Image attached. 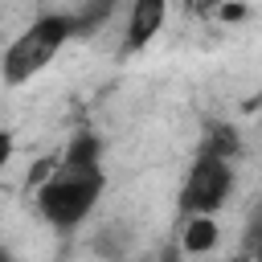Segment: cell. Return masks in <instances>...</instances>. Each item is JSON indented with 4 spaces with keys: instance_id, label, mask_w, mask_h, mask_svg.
<instances>
[{
    "instance_id": "5b68a950",
    "label": "cell",
    "mask_w": 262,
    "mask_h": 262,
    "mask_svg": "<svg viewBox=\"0 0 262 262\" xmlns=\"http://www.w3.org/2000/svg\"><path fill=\"white\" fill-rule=\"evenodd\" d=\"M221 242V225L213 221V213H196V217H184L180 225V250L201 258V254H213Z\"/></svg>"
},
{
    "instance_id": "6da1fadb",
    "label": "cell",
    "mask_w": 262,
    "mask_h": 262,
    "mask_svg": "<svg viewBox=\"0 0 262 262\" xmlns=\"http://www.w3.org/2000/svg\"><path fill=\"white\" fill-rule=\"evenodd\" d=\"M102 188H106L102 143H98V135L78 131L70 139V147L61 151V160L49 168V176L37 184V213L53 229H74L94 213Z\"/></svg>"
},
{
    "instance_id": "8992f818",
    "label": "cell",
    "mask_w": 262,
    "mask_h": 262,
    "mask_svg": "<svg viewBox=\"0 0 262 262\" xmlns=\"http://www.w3.org/2000/svg\"><path fill=\"white\" fill-rule=\"evenodd\" d=\"M201 151H217V156H237V135H233V127H225V123H213L209 131H205V143H201Z\"/></svg>"
},
{
    "instance_id": "277c9868",
    "label": "cell",
    "mask_w": 262,
    "mask_h": 262,
    "mask_svg": "<svg viewBox=\"0 0 262 262\" xmlns=\"http://www.w3.org/2000/svg\"><path fill=\"white\" fill-rule=\"evenodd\" d=\"M164 20H168V0H131V8H127V25H123V53L131 57V53H143L156 37H160V29H164Z\"/></svg>"
},
{
    "instance_id": "ba28073f",
    "label": "cell",
    "mask_w": 262,
    "mask_h": 262,
    "mask_svg": "<svg viewBox=\"0 0 262 262\" xmlns=\"http://www.w3.org/2000/svg\"><path fill=\"white\" fill-rule=\"evenodd\" d=\"M242 254H246V258H262V201H258V205L250 209V217H246Z\"/></svg>"
},
{
    "instance_id": "9c48e42d",
    "label": "cell",
    "mask_w": 262,
    "mask_h": 262,
    "mask_svg": "<svg viewBox=\"0 0 262 262\" xmlns=\"http://www.w3.org/2000/svg\"><path fill=\"white\" fill-rule=\"evenodd\" d=\"M201 8H225V0H201Z\"/></svg>"
},
{
    "instance_id": "52a82bcc",
    "label": "cell",
    "mask_w": 262,
    "mask_h": 262,
    "mask_svg": "<svg viewBox=\"0 0 262 262\" xmlns=\"http://www.w3.org/2000/svg\"><path fill=\"white\" fill-rule=\"evenodd\" d=\"M115 12V0H90L86 8H78L74 16H78V37H86V33H94L106 16Z\"/></svg>"
},
{
    "instance_id": "3957f363",
    "label": "cell",
    "mask_w": 262,
    "mask_h": 262,
    "mask_svg": "<svg viewBox=\"0 0 262 262\" xmlns=\"http://www.w3.org/2000/svg\"><path fill=\"white\" fill-rule=\"evenodd\" d=\"M233 192V160L217 156V151H196L184 184H180V217H196V213H217L225 205V196Z\"/></svg>"
},
{
    "instance_id": "7a4b0ae2",
    "label": "cell",
    "mask_w": 262,
    "mask_h": 262,
    "mask_svg": "<svg viewBox=\"0 0 262 262\" xmlns=\"http://www.w3.org/2000/svg\"><path fill=\"white\" fill-rule=\"evenodd\" d=\"M78 37V16L74 12H45L37 16L25 33L12 37V45L4 49V61H0V74H4V86H25L33 82L53 57L57 49Z\"/></svg>"
}]
</instances>
